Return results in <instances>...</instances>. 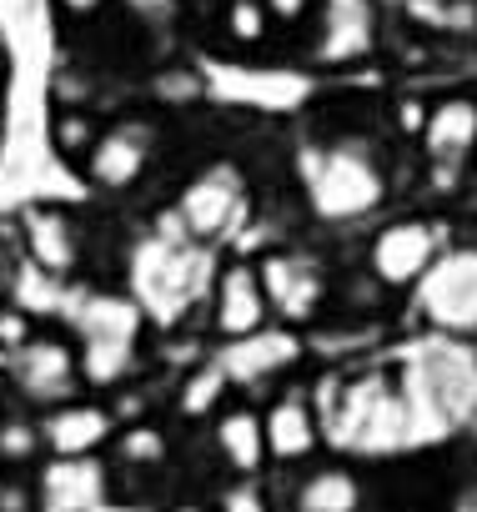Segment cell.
<instances>
[{"label": "cell", "instance_id": "277c9868", "mask_svg": "<svg viewBox=\"0 0 477 512\" xmlns=\"http://www.w3.org/2000/svg\"><path fill=\"white\" fill-rule=\"evenodd\" d=\"M437 256H442V226L427 216H402L372 236L367 262H372V277L382 287H417L432 272Z\"/></svg>", "mask_w": 477, "mask_h": 512}, {"label": "cell", "instance_id": "4dcf8cb0", "mask_svg": "<svg viewBox=\"0 0 477 512\" xmlns=\"http://www.w3.org/2000/svg\"><path fill=\"white\" fill-rule=\"evenodd\" d=\"M171 512H216V507H206V502H181V507H171Z\"/></svg>", "mask_w": 477, "mask_h": 512}, {"label": "cell", "instance_id": "ac0fdd59", "mask_svg": "<svg viewBox=\"0 0 477 512\" xmlns=\"http://www.w3.org/2000/svg\"><path fill=\"white\" fill-rule=\"evenodd\" d=\"M402 11L412 26L432 36H467L477 31V6L472 0H402Z\"/></svg>", "mask_w": 477, "mask_h": 512}, {"label": "cell", "instance_id": "603a6c76", "mask_svg": "<svg viewBox=\"0 0 477 512\" xmlns=\"http://www.w3.org/2000/svg\"><path fill=\"white\" fill-rule=\"evenodd\" d=\"M36 332H41V327H36V312H26L21 302H0V357L21 352Z\"/></svg>", "mask_w": 477, "mask_h": 512}, {"label": "cell", "instance_id": "f1b7e54d", "mask_svg": "<svg viewBox=\"0 0 477 512\" xmlns=\"http://www.w3.org/2000/svg\"><path fill=\"white\" fill-rule=\"evenodd\" d=\"M11 282H16V256L0 246V302H11Z\"/></svg>", "mask_w": 477, "mask_h": 512}, {"label": "cell", "instance_id": "5bb4252c", "mask_svg": "<svg viewBox=\"0 0 477 512\" xmlns=\"http://www.w3.org/2000/svg\"><path fill=\"white\" fill-rule=\"evenodd\" d=\"M262 432H267V457L272 462H307L317 447H322V422H317V407L302 397V392H287L277 397L267 412H262Z\"/></svg>", "mask_w": 477, "mask_h": 512}, {"label": "cell", "instance_id": "484cf974", "mask_svg": "<svg viewBox=\"0 0 477 512\" xmlns=\"http://www.w3.org/2000/svg\"><path fill=\"white\" fill-rule=\"evenodd\" d=\"M121 6H126L136 21H161V26L176 16V0H121Z\"/></svg>", "mask_w": 477, "mask_h": 512}, {"label": "cell", "instance_id": "52a82bcc", "mask_svg": "<svg viewBox=\"0 0 477 512\" xmlns=\"http://www.w3.org/2000/svg\"><path fill=\"white\" fill-rule=\"evenodd\" d=\"M307 196L312 206L327 216V221H342V216H357L367 206H377L382 196V176L367 156H352V151H332L322 156L317 166H307Z\"/></svg>", "mask_w": 477, "mask_h": 512}, {"label": "cell", "instance_id": "8fae6325", "mask_svg": "<svg viewBox=\"0 0 477 512\" xmlns=\"http://www.w3.org/2000/svg\"><path fill=\"white\" fill-rule=\"evenodd\" d=\"M422 307L442 327H472L477 322V256H437L432 272L422 277Z\"/></svg>", "mask_w": 477, "mask_h": 512}, {"label": "cell", "instance_id": "4316f807", "mask_svg": "<svg viewBox=\"0 0 477 512\" xmlns=\"http://www.w3.org/2000/svg\"><path fill=\"white\" fill-rule=\"evenodd\" d=\"M56 6V16H66V21H96L111 0H51Z\"/></svg>", "mask_w": 477, "mask_h": 512}, {"label": "cell", "instance_id": "f546056e", "mask_svg": "<svg viewBox=\"0 0 477 512\" xmlns=\"http://www.w3.org/2000/svg\"><path fill=\"white\" fill-rule=\"evenodd\" d=\"M6 91H11V61H6V51H0V101H6Z\"/></svg>", "mask_w": 477, "mask_h": 512}, {"label": "cell", "instance_id": "1f68e13d", "mask_svg": "<svg viewBox=\"0 0 477 512\" xmlns=\"http://www.w3.org/2000/svg\"><path fill=\"white\" fill-rule=\"evenodd\" d=\"M472 161H477V151H472Z\"/></svg>", "mask_w": 477, "mask_h": 512}, {"label": "cell", "instance_id": "d6a6232c", "mask_svg": "<svg viewBox=\"0 0 477 512\" xmlns=\"http://www.w3.org/2000/svg\"><path fill=\"white\" fill-rule=\"evenodd\" d=\"M472 236H477V231H472Z\"/></svg>", "mask_w": 477, "mask_h": 512}, {"label": "cell", "instance_id": "83f0119b", "mask_svg": "<svg viewBox=\"0 0 477 512\" xmlns=\"http://www.w3.org/2000/svg\"><path fill=\"white\" fill-rule=\"evenodd\" d=\"M267 6V16L277 21V26H297L307 11H312V0H262Z\"/></svg>", "mask_w": 477, "mask_h": 512}, {"label": "cell", "instance_id": "d6986e66", "mask_svg": "<svg viewBox=\"0 0 477 512\" xmlns=\"http://www.w3.org/2000/svg\"><path fill=\"white\" fill-rule=\"evenodd\" d=\"M111 452H116V462H121V467H161V462H166V452H171V442H166V432H161V427L136 422V427H126V432H116V437H111Z\"/></svg>", "mask_w": 477, "mask_h": 512}, {"label": "cell", "instance_id": "44dd1931", "mask_svg": "<svg viewBox=\"0 0 477 512\" xmlns=\"http://www.w3.org/2000/svg\"><path fill=\"white\" fill-rule=\"evenodd\" d=\"M267 31H272V16H267L262 0H231V6H226V36L231 41L257 46Z\"/></svg>", "mask_w": 477, "mask_h": 512}, {"label": "cell", "instance_id": "6da1fadb", "mask_svg": "<svg viewBox=\"0 0 477 512\" xmlns=\"http://www.w3.org/2000/svg\"><path fill=\"white\" fill-rule=\"evenodd\" d=\"M6 382L36 412H51V407L71 402L81 392V382H86L81 377L76 337H66V332H36L21 352L6 357Z\"/></svg>", "mask_w": 477, "mask_h": 512}, {"label": "cell", "instance_id": "d4e9b609", "mask_svg": "<svg viewBox=\"0 0 477 512\" xmlns=\"http://www.w3.org/2000/svg\"><path fill=\"white\" fill-rule=\"evenodd\" d=\"M0 512H36V482L0 477Z\"/></svg>", "mask_w": 477, "mask_h": 512}, {"label": "cell", "instance_id": "9c48e42d", "mask_svg": "<svg viewBox=\"0 0 477 512\" xmlns=\"http://www.w3.org/2000/svg\"><path fill=\"white\" fill-rule=\"evenodd\" d=\"M267 317H272V307H267L257 262H226L216 272V287H211V327H216V337L242 342V337L262 332Z\"/></svg>", "mask_w": 477, "mask_h": 512}, {"label": "cell", "instance_id": "ba28073f", "mask_svg": "<svg viewBox=\"0 0 477 512\" xmlns=\"http://www.w3.org/2000/svg\"><path fill=\"white\" fill-rule=\"evenodd\" d=\"M191 282H196V251L171 241H146L136 251V297L156 322H171L191 302Z\"/></svg>", "mask_w": 477, "mask_h": 512}, {"label": "cell", "instance_id": "7402d4cb", "mask_svg": "<svg viewBox=\"0 0 477 512\" xmlns=\"http://www.w3.org/2000/svg\"><path fill=\"white\" fill-rule=\"evenodd\" d=\"M41 452V427L31 417H0V462H31Z\"/></svg>", "mask_w": 477, "mask_h": 512}, {"label": "cell", "instance_id": "30bf717a", "mask_svg": "<svg viewBox=\"0 0 477 512\" xmlns=\"http://www.w3.org/2000/svg\"><path fill=\"white\" fill-rule=\"evenodd\" d=\"M36 427H41V452H46V457H96V452L111 447V437H116L111 407L86 402V397H71V402L41 412Z\"/></svg>", "mask_w": 477, "mask_h": 512}, {"label": "cell", "instance_id": "2e32d148", "mask_svg": "<svg viewBox=\"0 0 477 512\" xmlns=\"http://www.w3.org/2000/svg\"><path fill=\"white\" fill-rule=\"evenodd\" d=\"M297 512H362V477L352 467H317L297 482Z\"/></svg>", "mask_w": 477, "mask_h": 512}, {"label": "cell", "instance_id": "7a4b0ae2", "mask_svg": "<svg viewBox=\"0 0 477 512\" xmlns=\"http://www.w3.org/2000/svg\"><path fill=\"white\" fill-rule=\"evenodd\" d=\"M16 236H21V262L51 282L76 277L86 262V231H81L76 211H66L56 201H31L16 216Z\"/></svg>", "mask_w": 477, "mask_h": 512}, {"label": "cell", "instance_id": "4fadbf2b", "mask_svg": "<svg viewBox=\"0 0 477 512\" xmlns=\"http://www.w3.org/2000/svg\"><path fill=\"white\" fill-rule=\"evenodd\" d=\"M422 151L437 166H457L477 151V96H442L437 106H427L422 126Z\"/></svg>", "mask_w": 477, "mask_h": 512}, {"label": "cell", "instance_id": "ffe728a7", "mask_svg": "<svg viewBox=\"0 0 477 512\" xmlns=\"http://www.w3.org/2000/svg\"><path fill=\"white\" fill-rule=\"evenodd\" d=\"M226 392H231L226 367H201V372H191L186 387H181V412H186V417H216V412L226 407Z\"/></svg>", "mask_w": 477, "mask_h": 512}, {"label": "cell", "instance_id": "5b68a950", "mask_svg": "<svg viewBox=\"0 0 477 512\" xmlns=\"http://www.w3.org/2000/svg\"><path fill=\"white\" fill-rule=\"evenodd\" d=\"M151 156H156V126L141 121V116H126V121L101 126V136H96V146H91L81 171H86V181L96 191L121 196V191H131L146 176Z\"/></svg>", "mask_w": 477, "mask_h": 512}, {"label": "cell", "instance_id": "3957f363", "mask_svg": "<svg viewBox=\"0 0 477 512\" xmlns=\"http://www.w3.org/2000/svg\"><path fill=\"white\" fill-rule=\"evenodd\" d=\"M176 216H181L186 236H196V241L226 236L236 221L247 216V176H242V166L216 161L201 176H191L181 201H176Z\"/></svg>", "mask_w": 477, "mask_h": 512}, {"label": "cell", "instance_id": "cb8c5ba5", "mask_svg": "<svg viewBox=\"0 0 477 512\" xmlns=\"http://www.w3.org/2000/svg\"><path fill=\"white\" fill-rule=\"evenodd\" d=\"M216 512H272L267 507V497L257 492V482L252 477H242L236 487H226V497H221V507Z\"/></svg>", "mask_w": 477, "mask_h": 512}, {"label": "cell", "instance_id": "8992f818", "mask_svg": "<svg viewBox=\"0 0 477 512\" xmlns=\"http://www.w3.org/2000/svg\"><path fill=\"white\" fill-rule=\"evenodd\" d=\"M262 272V292L277 322L302 327L327 307V272L302 251H267V262H257Z\"/></svg>", "mask_w": 477, "mask_h": 512}, {"label": "cell", "instance_id": "7c38bea8", "mask_svg": "<svg viewBox=\"0 0 477 512\" xmlns=\"http://www.w3.org/2000/svg\"><path fill=\"white\" fill-rule=\"evenodd\" d=\"M106 497L101 457H51L36 482V512H86Z\"/></svg>", "mask_w": 477, "mask_h": 512}, {"label": "cell", "instance_id": "e0dca14e", "mask_svg": "<svg viewBox=\"0 0 477 512\" xmlns=\"http://www.w3.org/2000/svg\"><path fill=\"white\" fill-rule=\"evenodd\" d=\"M96 136H101V126H96V116H91L86 106H56V111H51V146H56L61 161L86 166Z\"/></svg>", "mask_w": 477, "mask_h": 512}, {"label": "cell", "instance_id": "9a60e30c", "mask_svg": "<svg viewBox=\"0 0 477 512\" xmlns=\"http://www.w3.org/2000/svg\"><path fill=\"white\" fill-rule=\"evenodd\" d=\"M211 442H216V457L236 472V477H257L267 467V432H262V412L236 402V407H221L211 417Z\"/></svg>", "mask_w": 477, "mask_h": 512}]
</instances>
